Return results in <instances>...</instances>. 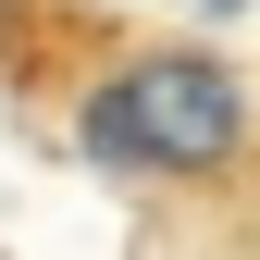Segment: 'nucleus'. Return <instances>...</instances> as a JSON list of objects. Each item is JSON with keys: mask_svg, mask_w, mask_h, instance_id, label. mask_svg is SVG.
<instances>
[{"mask_svg": "<svg viewBox=\"0 0 260 260\" xmlns=\"http://www.w3.org/2000/svg\"><path fill=\"white\" fill-rule=\"evenodd\" d=\"M75 149L100 174H149V186H223L248 161V87L223 50H137L75 100Z\"/></svg>", "mask_w": 260, "mask_h": 260, "instance_id": "obj_1", "label": "nucleus"}]
</instances>
